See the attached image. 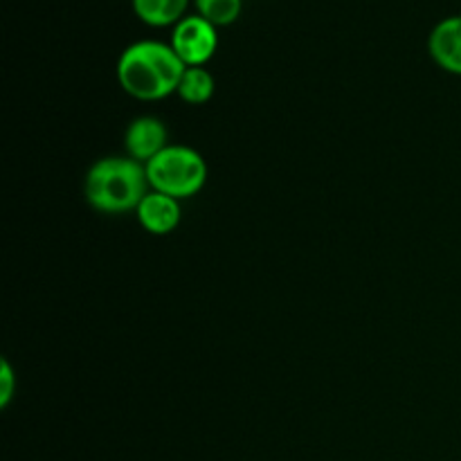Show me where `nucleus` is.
<instances>
[{
    "mask_svg": "<svg viewBox=\"0 0 461 461\" xmlns=\"http://www.w3.org/2000/svg\"><path fill=\"white\" fill-rule=\"evenodd\" d=\"M176 93L187 104H205L214 95V77L205 68H187Z\"/></svg>",
    "mask_w": 461,
    "mask_h": 461,
    "instance_id": "obj_9",
    "label": "nucleus"
},
{
    "mask_svg": "<svg viewBox=\"0 0 461 461\" xmlns=\"http://www.w3.org/2000/svg\"><path fill=\"white\" fill-rule=\"evenodd\" d=\"M147 167L133 158H104L86 176V201L106 214L138 210L147 196Z\"/></svg>",
    "mask_w": 461,
    "mask_h": 461,
    "instance_id": "obj_2",
    "label": "nucleus"
},
{
    "mask_svg": "<svg viewBox=\"0 0 461 461\" xmlns=\"http://www.w3.org/2000/svg\"><path fill=\"white\" fill-rule=\"evenodd\" d=\"M189 0H133V9L147 25L165 27L183 21Z\"/></svg>",
    "mask_w": 461,
    "mask_h": 461,
    "instance_id": "obj_8",
    "label": "nucleus"
},
{
    "mask_svg": "<svg viewBox=\"0 0 461 461\" xmlns=\"http://www.w3.org/2000/svg\"><path fill=\"white\" fill-rule=\"evenodd\" d=\"M14 372L12 367H9L7 360H3V365H0V408H7L9 401H12L14 396Z\"/></svg>",
    "mask_w": 461,
    "mask_h": 461,
    "instance_id": "obj_11",
    "label": "nucleus"
},
{
    "mask_svg": "<svg viewBox=\"0 0 461 461\" xmlns=\"http://www.w3.org/2000/svg\"><path fill=\"white\" fill-rule=\"evenodd\" d=\"M167 138H169V135H167L165 124H162L160 120L149 115L138 117V120L131 122L129 129H126V153H129V158H133V160L147 165V162H151L158 153L165 151V149L169 147V144H167Z\"/></svg>",
    "mask_w": 461,
    "mask_h": 461,
    "instance_id": "obj_5",
    "label": "nucleus"
},
{
    "mask_svg": "<svg viewBox=\"0 0 461 461\" xmlns=\"http://www.w3.org/2000/svg\"><path fill=\"white\" fill-rule=\"evenodd\" d=\"M219 45L216 27L203 16H185L176 23L171 34V48L187 68H203Z\"/></svg>",
    "mask_w": 461,
    "mask_h": 461,
    "instance_id": "obj_4",
    "label": "nucleus"
},
{
    "mask_svg": "<svg viewBox=\"0 0 461 461\" xmlns=\"http://www.w3.org/2000/svg\"><path fill=\"white\" fill-rule=\"evenodd\" d=\"M198 9V16L210 21L214 27L230 25L239 18L243 7V0H194Z\"/></svg>",
    "mask_w": 461,
    "mask_h": 461,
    "instance_id": "obj_10",
    "label": "nucleus"
},
{
    "mask_svg": "<svg viewBox=\"0 0 461 461\" xmlns=\"http://www.w3.org/2000/svg\"><path fill=\"white\" fill-rule=\"evenodd\" d=\"M144 167L153 192L167 194L171 198L194 196L207 180L205 160L189 147H167Z\"/></svg>",
    "mask_w": 461,
    "mask_h": 461,
    "instance_id": "obj_3",
    "label": "nucleus"
},
{
    "mask_svg": "<svg viewBox=\"0 0 461 461\" xmlns=\"http://www.w3.org/2000/svg\"><path fill=\"white\" fill-rule=\"evenodd\" d=\"M428 50L437 66L461 75V16H448L437 23L428 39Z\"/></svg>",
    "mask_w": 461,
    "mask_h": 461,
    "instance_id": "obj_6",
    "label": "nucleus"
},
{
    "mask_svg": "<svg viewBox=\"0 0 461 461\" xmlns=\"http://www.w3.org/2000/svg\"><path fill=\"white\" fill-rule=\"evenodd\" d=\"M185 66L174 48L160 41H138L122 52L117 61L120 86L135 99L156 102L176 93L183 79Z\"/></svg>",
    "mask_w": 461,
    "mask_h": 461,
    "instance_id": "obj_1",
    "label": "nucleus"
},
{
    "mask_svg": "<svg viewBox=\"0 0 461 461\" xmlns=\"http://www.w3.org/2000/svg\"><path fill=\"white\" fill-rule=\"evenodd\" d=\"M135 212H138L140 225L151 234H169L180 223L178 198L160 192H149Z\"/></svg>",
    "mask_w": 461,
    "mask_h": 461,
    "instance_id": "obj_7",
    "label": "nucleus"
}]
</instances>
